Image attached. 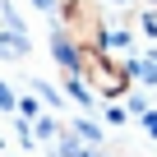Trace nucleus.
I'll return each instance as SVG.
<instances>
[{
  "label": "nucleus",
  "instance_id": "4",
  "mask_svg": "<svg viewBox=\"0 0 157 157\" xmlns=\"http://www.w3.org/2000/svg\"><path fill=\"white\" fill-rule=\"evenodd\" d=\"M139 28H143L148 37H157V14H143V19H139Z\"/></svg>",
  "mask_w": 157,
  "mask_h": 157
},
{
  "label": "nucleus",
  "instance_id": "5",
  "mask_svg": "<svg viewBox=\"0 0 157 157\" xmlns=\"http://www.w3.org/2000/svg\"><path fill=\"white\" fill-rule=\"evenodd\" d=\"M111 5H129V0H111Z\"/></svg>",
  "mask_w": 157,
  "mask_h": 157
},
{
  "label": "nucleus",
  "instance_id": "2",
  "mask_svg": "<svg viewBox=\"0 0 157 157\" xmlns=\"http://www.w3.org/2000/svg\"><path fill=\"white\" fill-rule=\"evenodd\" d=\"M74 134H78V139H83L88 148H102V129H97L93 120H78V125H74Z\"/></svg>",
  "mask_w": 157,
  "mask_h": 157
},
{
  "label": "nucleus",
  "instance_id": "3",
  "mask_svg": "<svg viewBox=\"0 0 157 157\" xmlns=\"http://www.w3.org/2000/svg\"><path fill=\"white\" fill-rule=\"evenodd\" d=\"M14 102H19V97H14L5 83H0V111H14Z\"/></svg>",
  "mask_w": 157,
  "mask_h": 157
},
{
  "label": "nucleus",
  "instance_id": "1",
  "mask_svg": "<svg viewBox=\"0 0 157 157\" xmlns=\"http://www.w3.org/2000/svg\"><path fill=\"white\" fill-rule=\"evenodd\" d=\"M78 78L88 83V93L93 97H106V102H116V97H125L129 93V60H111L106 51H97V46H83L78 51V69H74Z\"/></svg>",
  "mask_w": 157,
  "mask_h": 157
}]
</instances>
